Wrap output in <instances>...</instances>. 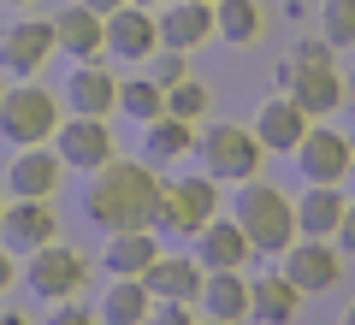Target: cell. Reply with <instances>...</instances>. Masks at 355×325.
<instances>
[{"label": "cell", "instance_id": "cell-1", "mask_svg": "<svg viewBox=\"0 0 355 325\" xmlns=\"http://www.w3.org/2000/svg\"><path fill=\"white\" fill-rule=\"evenodd\" d=\"M160 177L148 166H130V160H107L89 184V219L101 231H148L160 225Z\"/></svg>", "mask_w": 355, "mask_h": 325}, {"label": "cell", "instance_id": "cell-2", "mask_svg": "<svg viewBox=\"0 0 355 325\" xmlns=\"http://www.w3.org/2000/svg\"><path fill=\"white\" fill-rule=\"evenodd\" d=\"M237 225L249 231V249H261V254H284V249L296 243V207H291V201H284L272 184H254V177H243Z\"/></svg>", "mask_w": 355, "mask_h": 325}, {"label": "cell", "instance_id": "cell-3", "mask_svg": "<svg viewBox=\"0 0 355 325\" xmlns=\"http://www.w3.org/2000/svg\"><path fill=\"white\" fill-rule=\"evenodd\" d=\"M296 83L284 89V95L302 100L308 118H326L331 107H343V77L338 65H331V42H296Z\"/></svg>", "mask_w": 355, "mask_h": 325}, {"label": "cell", "instance_id": "cell-4", "mask_svg": "<svg viewBox=\"0 0 355 325\" xmlns=\"http://www.w3.org/2000/svg\"><path fill=\"white\" fill-rule=\"evenodd\" d=\"M0 130H6V142H18V148H36V142H48L53 130H60V100L42 83L6 89V100H0Z\"/></svg>", "mask_w": 355, "mask_h": 325}, {"label": "cell", "instance_id": "cell-5", "mask_svg": "<svg viewBox=\"0 0 355 325\" xmlns=\"http://www.w3.org/2000/svg\"><path fill=\"white\" fill-rule=\"evenodd\" d=\"M202 160H207V177H231V184H243V177H254V166H261V137L243 130V125H207Z\"/></svg>", "mask_w": 355, "mask_h": 325}, {"label": "cell", "instance_id": "cell-6", "mask_svg": "<svg viewBox=\"0 0 355 325\" xmlns=\"http://www.w3.org/2000/svg\"><path fill=\"white\" fill-rule=\"evenodd\" d=\"M214 219V177H178L160 189V225L178 237H196V231Z\"/></svg>", "mask_w": 355, "mask_h": 325}, {"label": "cell", "instance_id": "cell-7", "mask_svg": "<svg viewBox=\"0 0 355 325\" xmlns=\"http://www.w3.org/2000/svg\"><path fill=\"white\" fill-rule=\"evenodd\" d=\"M83 254L65 249V243H48V249H36V261H30V290H36L42 301H71L77 290H83Z\"/></svg>", "mask_w": 355, "mask_h": 325}, {"label": "cell", "instance_id": "cell-8", "mask_svg": "<svg viewBox=\"0 0 355 325\" xmlns=\"http://www.w3.org/2000/svg\"><path fill=\"white\" fill-rule=\"evenodd\" d=\"M60 48V30H53V18H24V24H12L6 36H0V71H42L48 65V53Z\"/></svg>", "mask_w": 355, "mask_h": 325}, {"label": "cell", "instance_id": "cell-9", "mask_svg": "<svg viewBox=\"0 0 355 325\" xmlns=\"http://www.w3.org/2000/svg\"><path fill=\"white\" fill-rule=\"evenodd\" d=\"M53 148H60L65 166H89V172H101L107 160H113V130H107V118H65L60 130H53Z\"/></svg>", "mask_w": 355, "mask_h": 325}, {"label": "cell", "instance_id": "cell-10", "mask_svg": "<svg viewBox=\"0 0 355 325\" xmlns=\"http://www.w3.org/2000/svg\"><path fill=\"white\" fill-rule=\"evenodd\" d=\"M0 237H6V249L36 254V249H48L60 237V213L48 201H36V195H18V207H6V219H0Z\"/></svg>", "mask_w": 355, "mask_h": 325}, {"label": "cell", "instance_id": "cell-11", "mask_svg": "<svg viewBox=\"0 0 355 325\" xmlns=\"http://www.w3.org/2000/svg\"><path fill=\"white\" fill-rule=\"evenodd\" d=\"M107 48L119 60H148L160 48V18L148 6H137V0H125L119 12H107Z\"/></svg>", "mask_w": 355, "mask_h": 325}, {"label": "cell", "instance_id": "cell-12", "mask_svg": "<svg viewBox=\"0 0 355 325\" xmlns=\"http://www.w3.org/2000/svg\"><path fill=\"white\" fill-rule=\"evenodd\" d=\"M296 160H302L308 184H338V177H349L355 154H349V137H338V130H320V125H308V137L296 142Z\"/></svg>", "mask_w": 355, "mask_h": 325}, {"label": "cell", "instance_id": "cell-13", "mask_svg": "<svg viewBox=\"0 0 355 325\" xmlns=\"http://www.w3.org/2000/svg\"><path fill=\"white\" fill-rule=\"evenodd\" d=\"M284 278H291L302 296H314V290H331L343 278V261H338V249H326V243H291L284 249Z\"/></svg>", "mask_w": 355, "mask_h": 325}, {"label": "cell", "instance_id": "cell-14", "mask_svg": "<svg viewBox=\"0 0 355 325\" xmlns=\"http://www.w3.org/2000/svg\"><path fill=\"white\" fill-rule=\"evenodd\" d=\"M254 137H261V148H279V154H296V142L308 137V113L296 95H272L261 107V118H254Z\"/></svg>", "mask_w": 355, "mask_h": 325}, {"label": "cell", "instance_id": "cell-15", "mask_svg": "<svg viewBox=\"0 0 355 325\" xmlns=\"http://www.w3.org/2000/svg\"><path fill=\"white\" fill-rule=\"evenodd\" d=\"M202 278L207 272H202L196 254H160V261L142 272V284H148L160 301H196V296H202Z\"/></svg>", "mask_w": 355, "mask_h": 325}, {"label": "cell", "instance_id": "cell-16", "mask_svg": "<svg viewBox=\"0 0 355 325\" xmlns=\"http://www.w3.org/2000/svg\"><path fill=\"white\" fill-rule=\"evenodd\" d=\"M65 100H71V113H83V118H107L119 107V83H113L107 65L83 60V71H71V83H65Z\"/></svg>", "mask_w": 355, "mask_h": 325}, {"label": "cell", "instance_id": "cell-17", "mask_svg": "<svg viewBox=\"0 0 355 325\" xmlns=\"http://www.w3.org/2000/svg\"><path fill=\"white\" fill-rule=\"evenodd\" d=\"M207 36H214V6H207V0H178V6L160 12V48L190 53L196 42H207Z\"/></svg>", "mask_w": 355, "mask_h": 325}, {"label": "cell", "instance_id": "cell-18", "mask_svg": "<svg viewBox=\"0 0 355 325\" xmlns=\"http://www.w3.org/2000/svg\"><path fill=\"white\" fill-rule=\"evenodd\" d=\"M60 177H65V160H60V148H24L18 154V166H12V195H36V201H48L53 189H60Z\"/></svg>", "mask_w": 355, "mask_h": 325}, {"label": "cell", "instance_id": "cell-19", "mask_svg": "<svg viewBox=\"0 0 355 325\" xmlns=\"http://www.w3.org/2000/svg\"><path fill=\"white\" fill-rule=\"evenodd\" d=\"M53 30H60V48L65 53H77V60H95V53L107 48V18L95 12V6H65L60 18H53Z\"/></svg>", "mask_w": 355, "mask_h": 325}, {"label": "cell", "instance_id": "cell-20", "mask_svg": "<svg viewBox=\"0 0 355 325\" xmlns=\"http://www.w3.org/2000/svg\"><path fill=\"white\" fill-rule=\"evenodd\" d=\"M154 261H160V243L148 231H113V243H107V272L113 278H142Z\"/></svg>", "mask_w": 355, "mask_h": 325}, {"label": "cell", "instance_id": "cell-21", "mask_svg": "<svg viewBox=\"0 0 355 325\" xmlns=\"http://www.w3.org/2000/svg\"><path fill=\"white\" fill-rule=\"evenodd\" d=\"M343 207H349V201L338 195V184H314L296 201V225H302L308 237H331V231L343 225Z\"/></svg>", "mask_w": 355, "mask_h": 325}, {"label": "cell", "instance_id": "cell-22", "mask_svg": "<svg viewBox=\"0 0 355 325\" xmlns=\"http://www.w3.org/2000/svg\"><path fill=\"white\" fill-rule=\"evenodd\" d=\"M296 308H302V290L291 284V278H254L249 284V313H261V319H272V325H284V319H296Z\"/></svg>", "mask_w": 355, "mask_h": 325}, {"label": "cell", "instance_id": "cell-23", "mask_svg": "<svg viewBox=\"0 0 355 325\" xmlns=\"http://www.w3.org/2000/svg\"><path fill=\"white\" fill-rule=\"evenodd\" d=\"M202 296H207V313L214 319H243L249 313V284L237 278V266H214L202 278Z\"/></svg>", "mask_w": 355, "mask_h": 325}, {"label": "cell", "instance_id": "cell-24", "mask_svg": "<svg viewBox=\"0 0 355 325\" xmlns=\"http://www.w3.org/2000/svg\"><path fill=\"white\" fill-rule=\"evenodd\" d=\"M196 237H202V261H214V266H243L249 261V231L237 219H207Z\"/></svg>", "mask_w": 355, "mask_h": 325}, {"label": "cell", "instance_id": "cell-25", "mask_svg": "<svg viewBox=\"0 0 355 325\" xmlns=\"http://www.w3.org/2000/svg\"><path fill=\"white\" fill-rule=\"evenodd\" d=\"M148 301H154V290L142 284V278H113V290H107V301H101V319L107 325H142L154 313Z\"/></svg>", "mask_w": 355, "mask_h": 325}, {"label": "cell", "instance_id": "cell-26", "mask_svg": "<svg viewBox=\"0 0 355 325\" xmlns=\"http://www.w3.org/2000/svg\"><path fill=\"white\" fill-rule=\"evenodd\" d=\"M148 160H178L184 148H196V125L190 118H178V113H160V118H148Z\"/></svg>", "mask_w": 355, "mask_h": 325}, {"label": "cell", "instance_id": "cell-27", "mask_svg": "<svg viewBox=\"0 0 355 325\" xmlns=\"http://www.w3.org/2000/svg\"><path fill=\"white\" fill-rule=\"evenodd\" d=\"M261 6H254V0H214V30L225 42H254L261 36Z\"/></svg>", "mask_w": 355, "mask_h": 325}, {"label": "cell", "instance_id": "cell-28", "mask_svg": "<svg viewBox=\"0 0 355 325\" xmlns=\"http://www.w3.org/2000/svg\"><path fill=\"white\" fill-rule=\"evenodd\" d=\"M119 107L130 118H160L166 113V89L154 77H130V83H119Z\"/></svg>", "mask_w": 355, "mask_h": 325}, {"label": "cell", "instance_id": "cell-29", "mask_svg": "<svg viewBox=\"0 0 355 325\" xmlns=\"http://www.w3.org/2000/svg\"><path fill=\"white\" fill-rule=\"evenodd\" d=\"M166 113H178V118H202L207 113V83H196V77H184V83H172L166 89Z\"/></svg>", "mask_w": 355, "mask_h": 325}, {"label": "cell", "instance_id": "cell-30", "mask_svg": "<svg viewBox=\"0 0 355 325\" xmlns=\"http://www.w3.org/2000/svg\"><path fill=\"white\" fill-rule=\"evenodd\" d=\"M320 18H326V42L331 48H349L355 42V0H326Z\"/></svg>", "mask_w": 355, "mask_h": 325}, {"label": "cell", "instance_id": "cell-31", "mask_svg": "<svg viewBox=\"0 0 355 325\" xmlns=\"http://www.w3.org/2000/svg\"><path fill=\"white\" fill-rule=\"evenodd\" d=\"M184 71H190V65H184V48H166V53H160V71H154V83L172 89V83H184Z\"/></svg>", "mask_w": 355, "mask_h": 325}, {"label": "cell", "instance_id": "cell-32", "mask_svg": "<svg viewBox=\"0 0 355 325\" xmlns=\"http://www.w3.org/2000/svg\"><path fill=\"white\" fill-rule=\"evenodd\" d=\"M154 325H196V313H190V301H160L154 308Z\"/></svg>", "mask_w": 355, "mask_h": 325}, {"label": "cell", "instance_id": "cell-33", "mask_svg": "<svg viewBox=\"0 0 355 325\" xmlns=\"http://www.w3.org/2000/svg\"><path fill=\"white\" fill-rule=\"evenodd\" d=\"M48 325H101V319H95L89 308H60V313H53Z\"/></svg>", "mask_w": 355, "mask_h": 325}, {"label": "cell", "instance_id": "cell-34", "mask_svg": "<svg viewBox=\"0 0 355 325\" xmlns=\"http://www.w3.org/2000/svg\"><path fill=\"white\" fill-rule=\"evenodd\" d=\"M338 237H343V249L355 254V207H343V225H338Z\"/></svg>", "mask_w": 355, "mask_h": 325}, {"label": "cell", "instance_id": "cell-35", "mask_svg": "<svg viewBox=\"0 0 355 325\" xmlns=\"http://www.w3.org/2000/svg\"><path fill=\"white\" fill-rule=\"evenodd\" d=\"M6 284H12V249H0V296H6Z\"/></svg>", "mask_w": 355, "mask_h": 325}, {"label": "cell", "instance_id": "cell-36", "mask_svg": "<svg viewBox=\"0 0 355 325\" xmlns=\"http://www.w3.org/2000/svg\"><path fill=\"white\" fill-rule=\"evenodd\" d=\"M83 6H95V12L107 18V12H119V6H125V0H83Z\"/></svg>", "mask_w": 355, "mask_h": 325}, {"label": "cell", "instance_id": "cell-37", "mask_svg": "<svg viewBox=\"0 0 355 325\" xmlns=\"http://www.w3.org/2000/svg\"><path fill=\"white\" fill-rule=\"evenodd\" d=\"M0 325H30V319H24V313H0Z\"/></svg>", "mask_w": 355, "mask_h": 325}, {"label": "cell", "instance_id": "cell-38", "mask_svg": "<svg viewBox=\"0 0 355 325\" xmlns=\"http://www.w3.org/2000/svg\"><path fill=\"white\" fill-rule=\"evenodd\" d=\"M343 325H355V308H349V313H343Z\"/></svg>", "mask_w": 355, "mask_h": 325}, {"label": "cell", "instance_id": "cell-39", "mask_svg": "<svg viewBox=\"0 0 355 325\" xmlns=\"http://www.w3.org/2000/svg\"><path fill=\"white\" fill-rule=\"evenodd\" d=\"M207 325H237V319H207Z\"/></svg>", "mask_w": 355, "mask_h": 325}, {"label": "cell", "instance_id": "cell-40", "mask_svg": "<svg viewBox=\"0 0 355 325\" xmlns=\"http://www.w3.org/2000/svg\"><path fill=\"white\" fill-rule=\"evenodd\" d=\"M137 6H160V0H137Z\"/></svg>", "mask_w": 355, "mask_h": 325}, {"label": "cell", "instance_id": "cell-41", "mask_svg": "<svg viewBox=\"0 0 355 325\" xmlns=\"http://www.w3.org/2000/svg\"><path fill=\"white\" fill-rule=\"evenodd\" d=\"M6 6H30V0H6Z\"/></svg>", "mask_w": 355, "mask_h": 325}, {"label": "cell", "instance_id": "cell-42", "mask_svg": "<svg viewBox=\"0 0 355 325\" xmlns=\"http://www.w3.org/2000/svg\"><path fill=\"white\" fill-rule=\"evenodd\" d=\"M349 107H355V83H349Z\"/></svg>", "mask_w": 355, "mask_h": 325}, {"label": "cell", "instance_id": "cell-43", "mask_svg": "<svg viewBox=\"0 0 355 325\" xmlns=\"http://www.w3.org/2000/svg\"><path fill=\"white\" fill-rule=\"evenodd\" d=\"M0 219H6V201H0Z\"/></svg>", "mask_w": 355, "mask_h": 325}, {"label": "cell", "instance_id": "cell-44", "mask_svg": "<svg viewBox=\"0 0 355 325\" xmlns=\"http://www.w3.org/2000/svg\"><path fill=\"white\" fill-rule=\"evenodd\" d=\"M0 100H6V83H0Z\"/></svg>", "mask_w": 355, "mask_h": 325}, {"label": "cell", "instance_id": "cell-45", "mask_svg": "<svg viewBox=\"0 0 355 325\" xmlns=\"http://www.w3.org/2000/svg\"><path fill=\"white\" fill-rule=\"evenodd\" d=\"M207 6H214V0H207Z\"/></svg>", "mask_w": 355, "mask_h": 325}]
</instances>
